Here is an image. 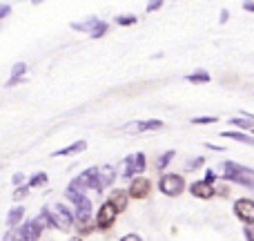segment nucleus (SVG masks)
Listing matches in <instances>:
<instances>
[{
	"label": "nucleus",
	"mask_w": 254,
	"mask_h": 241,
	"mask_svg": "<svg viewBox=\"0 0 254 241\" xmlns=\"http://www.w3.org/2000/svg\"><path fill=\"white\" fill-rule=\"evenodd\" d=\"M116 217H119V210H116V208L112 206L110 201H105L101 208H98L94 224H96V228H101V230H110L112 226H114Z\"/></svg>",
	"instance_id": "39448f33"
},
{
	"label": "nucleus",
	"mask_w": 254,
	"mask_h": 241,
	"mask_svg": "<svg viewBox=\"0 0 254 241\" xmlns=\"http://www.w3.org/2000/svg\"><path fill=\"white\" fill-rule=\"evenodd\" d=\"M96 22H98V18L89 16V18H85V20L71 22V29H76V31H92V29H94V25H96Z\"/></svg>",
	"instance_id": "4be33fe9"
},
{
	"label": "nucleus",
	"mask_w": 254,
	"mask_h": 241,
	"mask_svg": "<svg viewBox=\"0 0 254 241\" xmlns=\"http://www.w3.org/2000/svg\"><path fill=\"white\" fill-rule=\"evenodd\" d=\"M36 221H38L43 228H56L54 217H52V210H49V208H43V210L38 212V217H36Z\"/></svg>",
	"instance_id": "412c9836"
},
{
	"label": "nucleus",
	"mask_w": 254,
	"mask_h": 241,
	"mask_svg": "<svg viewBox=\"0 0 254 241\" xmlns=\"http://www.w3.org/2000/svg\"><path fill=\"white\" fill-rule=\"evenodd\" d=\"M210 80H212V76L205 70H196L185 76V83H194V85H203V83H210Z\"/></svg>",
	"instance_id": "6ab92c4d"
},
{
	"label": "nucleus",
	"mask_w": 254,
	"mask_h": 241,
	"mask_svg": "<svg viewBox=\"0 0 254 241\" xmlns=\"http://www.w3.org/2000/svg\"><path fill=\"white\" fill-rule=\"evenodd\" d=\"M223 139H232V141H239L243 145H252L254 148V136H248L246 132H239V130H230V132H221Z\"/></svg>",
	"instance_id": "a211bd4d"
},
{
	"label": "nucleus",
	"mask_w": 254,
	"mask_h": 241,
	"mask_svg": "<svg viewBox=\"0 0 254 241\" xmlns=\"http://www.w3.org/2000/svg\"><path fill=\"white\" fill-rule=\"evenodd\" d=\"M221 176L230 183H239L246 185V188L254 190V170L252 167H246L237 161H223L221 163Z\"/></svg>",
	"instance_id": "f257e3e1"
},
{
	"label": "nucleus",
	"mask_w": 254,
	"mask_h": 241,
	"mask_svg": "<svg viewBox=\"0 0 254 241\" xmlns=\"http://www.w3.org/2000/svg\"><path fill=\"white\" fill-rule=\"evenodd\" d=\"M27 194H29V185H20V188L13 192V201H20V199H25Z\"/></svg>",
	"instance_id": "7c9ffc66"
},
{
	"label": "nucleus",
	"mask_w": 254,
	"mask_h": 241,
	"mask_svg": "<svg viewBox=\"0 0 254 241\" xmlns=\"http://www.w3.org/2000/svg\"><path fill=\"white\" fill-rule=\"evenodd\" d=\"M121 241H143V239H140L136 233H129V235H125V237H121Z\"/></svg>",
	"instance_id": "c9c22d12"
},
{
	"label": "nucleus",
	"mask_w": 254,
	"mask_h": 241,
	"mask_svg": "<svg viewBox=\"0 0 254 241\" xmlns=\"http://www.w3.org/2000/svg\"><path fill=\"white\" fill-rule=\"evenodd\" d=\"M87 150V141H76V143H71V145H67V148H61V150H56V152L52 154V157H71V154H78V152H85Z\"/></svg>",
	"instance_id": "2eb2a0df"
},
{
	"label": "nucleus",
	"mask_w": 254,
	"mask_h": 241,
	"mask_svg": "<svg viewBox=\"0 0 254 241\" xmlns=\"http://www.w3.org/2000/svg\"><path fill=\"white\" fill-rule=\"evenodd\" d=\"M136 20H138L136 16H116V25H121V27L136 25Z\"/></svg>",
	"instance_id": "c85d7f7f"
},
{
	"label": "nucleus",
	"mask_w": 254,
	"mask_h": 241,
	"mask_svg": "<svg viewBox=\"0 0 254 241\" xmlns=\"http://www.w3.org/2000/svg\"><path fill=\"white\" fill-rule=\"evenodd\" d=\"M163 7V0H152V2L145 4V11H156V9Z\"/></svg>",
	"instance_id": "72a5a7b5"
},
{
	"label": "nucleus",
	"mask_w": 254,
	"mask_h": 241,
	"mask_svg": "<svg viewBox=\"0 0 254 241\" xmlns=\"http://www.w3.org/2000/svg\"><path fill=\"white\" fill-rule=\"evenodd\" d=\"M158 188H161V192L167 194V197H179V194L185 190V179L181 174H174V172H170V174H163L161 176V181H158Z\"/></svg>",
	"instance_id": "7ed1b4c3"
},
{
	"label": "nucleus",
	"mask_w": 254,
	"mask_h": 241,
	"mask_svg": "<svg viewBox=\"0 0 254 241\" xmlns=\"http://www.w3.org/2000/svg\"><path fill=\"white\" fill-rule=\"evenodd\" d=\"M201 165H205V157H196V159H192V161H188V172L196 170V167H201Z\"/></svg>",
	"instance_id": "c756f323"
},
{
	"label": "nucleus",
	"mask_w": 254,
	"mask_h": 241,
	"mask_svg": "<svg viewBox=\"0 0 254 241\" xmlns=\"http://www.w3.org/2000/svg\"><path fill=\"white\" fill-rule=\"evenodd\" d=\"M205 181H207V183H212V185H214V181H216V172H214V170H207Z\"/></svg>",
	"instance_id": "e433bc0d"
},
{
	"label": "nucleus",
	"mask_w": 254,
	"mask_h": 241,
	"mask_svg": "<svg viewBox=\"0 0 254 241\" xmlns=\"http://www.w3.org/2000/svg\"><path fill=\"white\" fill-rule=\"evenodd\" d=\"M74 210V221L80 226V233H92V201L87 197L83 199L80 203H76Z\"/></svg>",
	"instance_id": "20e7f679"
},
{
	"label": "nucleus",
	"mask_w": 254,
	"mask_h": 241,
	"mask_svg": "<svg viewBox=\"0 0 254 241\" xmlns=\"http://www.w3.org/2000/svg\"><path fill=\"white\" fill-rule=\"evenodd\" d=\"M2 241H27V239H25V235H22L20 226H18V228L7 230V233H4V237H2Z\"/></svg>",
	"instance_id": "393cba45"
},
{
	"label": "nucleus",
	"mask_w": 254,
	"mask_h": 241,
	"mask_svg": "<svg viewBox=\"0 0 254 241\" xmlns=\"http://www.w3.org/2000/svg\"><path fill=\"white\" fill-rule=\"evenodd\" d=\"M47 181H49V179H47V174H45V172H38V174L31 176L29 183H27V185H29V190H31V188H40V185H45Z\"/></svg>",
	"instance_id": "a878e982"
},
{
	"label": "nucleus",
	"mask_w": 254,
	"mask_h": 241,
	"mask_svg": "<svg viewBox=\"0 0 254 241\" xmlns=\"http://www.w3.org/2000/svg\"><path fill=\"white\" fill-rule=\"evenodd\" d=\"M65 197L69 199V201L76 206V203H80V201H83V199H85V192H78V190H71V188H67V190H65Z\"/></svg>",
	"instance_id": "cd10ccee"
},
{
	"label": "nucleus",
	"mask_w": 254,
	"mask_h": 241,
	"mask_svg": "<svg viewBox=\"0 0 254 241\" xmlns=\"http://www.w3.org/2000/svg\"><path fill=\"white\" fill-rule=\"evenodd\" d=\"M49 210H52L54 224H56L58 230H69L71 228V224H74V212H71L69 208L63 206V203H56V206H52Z\"/></svg>",
	"instance_id": "423d86ee"
},
{
	"label": "nucleus",
	"mask_w": 254,
	"mask_h": 241,
	"mask_svg": "<svg viewBox=\"0 0 254 241\" xmlns=\"http://www.w3.org/2000/svg\"><path fill=\"white\" fill-rule=\"evenodd\" d=\"M234 215H237L246 226L254 224V201L252 199H246V197L237 199V201H234Z\"/></svg>",
	"instance_id": "6e6552de"
},
{
	"label": "nucleus",
	"mask_w": 254,
	"mask_h": 241,
	"mask_svg": "<svg viewBox=\"0 0 254 241\" xmlns=\"http://www.w3.org/2000/svg\"><path fill=\"white\" fill-rule=\"evenodd\" d=\"M69 241H83V239H80V237H74V239H69Z\"/></svg>",
	"instance_id": "a19ab883"
},
{
	"label": "nucleus",
	"mask_w": 254,
	"mask_h": 241,
	"mask_svg": "<svg viewBox=\"0 0 254 241\" xmlns=\"http://www.w3.org/2000/svg\"><path fill=\"white\" fill-rule=\"evenodd\" d=\"M114 179H116V174H114V167L112 165L98 167V192H103L107 185L114 183Z\"/></svg>",
	"instance_id": "4468645a"
},
{
	"label": "nucleus",
	"mask_w": 254,
	"mask_h": 241,
	"mask_svg": "<svg viewBox=\"0 0 254 241\" xmlns=\"http://www.w3.org/2000/svg\"><path fill=\"white\" fill-rule=\"evenodd\" d=\"M243 9H246V11H252L254 13V0L250 2V0H248V2H243Z\"/></svg>",
	"instance_id": "4c0bfd02"
},
{
	"label": "nucleus",
	"mask_w": 254,
	"mask_h": 241,
	"mask_svg": "<svg viewBox=\"0 0 254 241\" xmlns=\"http://www.w3.org/2000/svg\"><path fill=\"white\" fill-rule=\"evenodd\" d=\"M107 31H110V22H105V20H98L96 25H94V29L89 31V36H92V38L96 40V38H103V36H105Z\"/></svg>",
	"instance_id": "b1692460"
},
{
	"label": "nucleus",
	"mask_w": 254,
	"mask_h": 241,
	"mask_svg": "<svg viewBox=\"0 0 254 241\" xmlns=\"http://www.w3.org/2000/svg\"><path fill=\"white\" fill-rule=\"evenodd\" d=\"M232 127H241V130H252L254 127V114L252 116H232L230 119Z\"/></svg>",
	"instance_id": "aec40b11"
},
{
	"label": "nucleus",
	"mask_w": 254,
	"mask_h": 241,
	"mask_svg": "<svg viewBox=\"0 0 254 241\" xmlns=\"http://www.w3.org/2000/svg\"><path fill=\"white\" fill-rule=\"evenodd\" d=\"M192 125H214L219 123V116H196V119H190Z\"/></svg>",
	"instance_id": "bb28decb"
},
{
	"label": "nucleus",
	"mask_w": 254,
	"mask_h": 241,
	"mask_svg": "<svg viewBox=\"0 0 254 241\" xmlns=\"http://www.w3.org/2000/svg\"><path fill=\"white\" fill-rule=\"evenodd\" d=\"M174 154H176L174 150H167V152H163L161 157L156 159V170H158V172H163V170H165V167L172 163V159H174Z\"/></svg>",
	"instance_id": "5701e85b"
},
{
	"label": "nucleus",
	"mask_w": 254,
	"mask_h": 241,
	"mask_svg": "<svg viewBox=\"0 0 254 241\" xmlns=\"http://www.w3.org/2000/svg\"><path fill=\"white\" fill-rule=\"evenodd\" d=\"M205 148L207 150H216V152H223V148H221V145H214V143H205Z\"/></svg>",
	"instance_id": "58836bf2"
},
{
	"label": "nucleus",
	"mask_w": 254,
	"mask_h": 241,
	"mask_svg": "<svg viewBox=\"0 0 254 241\" xmlns=\"http://www.w3.org/2000/svg\"><path fill=\"white\" fill-rule=\"evenodd\" d=\"M190 192L194 194L196 199H212L216 194V188L212 183H207V181H194L192 185H190Z\"/></svg>",
	"instance_id": "9d476101"
},
{
	"label": "nucleus",
	"mask_w": 254,
	"mask_h": 241,
	"mask_svg": "<svg viewBox=\"0 0 254 241\" xmlns=\"http://www.w3.org/2000/svg\"><path fill=\"white\" fill-rule=\"evenodd\" d=\"M127 127H131V130H136V132H154V130H161L163 121H158V119L136 121V123H131V125H127Z\"/></svg>",
	"instance_id": "dca6fc26"
},
{
	"label": "nucleus",
	"mask_w": 254,
	"mask_h": 241,
	"mask_svg": "<svg viewBox=\"0 0 254 241\" xmlns=\"http://www.w3.org/2000/svg\"><path fill=\"white\" fill-rule=\"evenodd\" d=\"M228 18H230L228 9H223V11H221V25H223V22H228Z\"/></svg>",
	"instance_id": "ea45409f"
},
{
	"label": "nucleus",
	"mask_w": 254,
	"mask_h": 241,
	"mask_svg": "<svg viewBox=\"0 0 254 241\" xmlns=\"http://www.w3.org/2000/svg\"><path fill=\"white\" fill-rule=\"evenodd\" d=\"M243 237H246L248 241H254V224L243 226Z\"/></svg>",
	"instance_id": "473e14b6"
},
{
	"label": "nucleus",
	"mask_w": 254,
	"mask_h": 241,
	"mask_svg": "<svg viewBox=\"0 0 254 241\" xmlns=\"http://www.w3.org/2000/svg\"><path fill=\"white\" fill-rule=\"evenodd\" d=\"M9 13H11V4H9V2H0V22H2Z\"/></svg>",
	"instance_id": "2f4dec72"
},
{
	"label": "nucleus",
	"mask_w": 254,
	"mask_h": 241,
	"mask_svg": "<svg viewBox=\"0 0 254 241\" xmlns=\"http://www.w3.org/2000/svg\"><path fill=\"white\" fill-rule=\"evenodd\" d=\"M11 181H13V185H18V188H20V185L25 183V174H22V172H16V174L11 176Z\"/></svg>",
	"instance_id": "f704fd0d"
},
{
	"label": "nucleus",
	"mask_w": 254,
	"mask_h": 241,
	"mask_svg": "<svg viewBox=\"0 0 254 241\" xmlns=\"http://www.w3.org/2000/svg\"><path fill=\"white\" fill-rule=\"evenodd\" d=\"M149 190H152V181L145 179V176H136V179H131L127 194H129V199H145Z\"/></svg>",
	"instance_id": "1a4fd4ad"
},
{
	"label": "nucleus",
	"mask_w": 254,
	"mask_h": 241,
	"mask_svg": "<svg viewBox=\"0 0 254 241\" xmlns=\"http://www.w3.org/2000/svg\"><path fill=\"white\" fill-rule=\"evenodd\" d=\"M107 201H110L119 212H125L127 206H129V194H127V190H114Z\"/></svg>",
	"instance_id": "f8f14e48"
},
{
	"label": "nucleus",
	"mask_w": 254,
	"mask_h": 241,
	"mask_svg": "<svg viewBox=\"0 0 254 241\" xmlns=\"http://www.w3.org/2000/svg\"><path fill=\"white\" fill-rule=\"evenodd\" d=\"M20 230H22V235H25V239H27V241H38V239H40V235H43V226H40L36 219H27V221H22Z\"/></svg>",
	"instance_id": "9b49d317"
},
{
	"label": "nucleus",
	"mask_w": 254,
	"mask_h": 241,
	"mask_svg": "<svg viewBox=\"0 0 254 241\" xmlns=\"http://www.w3.org/2000/svg\"><path fill=\"white\" fill-rule=\"evenodd\" d=\"M22 219H25V208H22V206L11 208V210H9V215H7V226H9V230H11V228H18V226L22 224Z\"/></svg>",
	"instance_id": "f3484780"
},
{
	"label": "nucleus",
	"mask_w": 254,
	"mask_h": 241,
	"mask_svg": "<svg viewBox=\"0 0 254 241\" xmlns=\"http://www.w3.org/2000/svg\"><path fill=\"white\" fill-rule=\"evenodd\" d=\"M145 165H147V159H145V154H143V152L129 154V157L125 159L123 179H131L134 174H140V172H145Z\"/></svg>",
	"instance_id": "0eeeda50"
},
{
	"label": "nucleus",
	"mask_w": 254,
	"mask_h": 241,
	"mask_svg": "<svg viewBox=\"0 0 254 241\" xmlns=\"http://www.w3.org/2000/svg\"><path fill=\"white\" fill-rule=\"evenodd\" d=\"M25 74H27V65L25 63H16V65L11 67V76H9V80L4 85L7 87H16V85H20V83H25Z\"/></svg>",
	"instance_id": "ddd939ff"
},
{
	"label": "nucleus",
	"mask_w": 254,
	"mask_h": 241,
	"mask_svg": "<svg viewBox=\"0 0 254 241\" xmlns=\"http://www.w3.org/2000/svg\"><path fill=\"white\" fill-rule=\"evenodd\" d=\"M67 188L78 190V192H85V190H96L98 192V167H87L85 172H80Z\"/></svg>",
	"instance_id": "f03ea898"
}]
</instances>
